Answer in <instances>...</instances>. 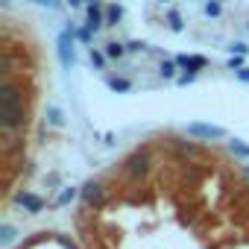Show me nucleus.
<instances>
[{
    "mask_svg": "<svg viewBox=\"0 0 249 249\" xmlns=\"http://www.w3.org/2000/svg\"><path fill=\"white\" fill-rule=\"evenodd\" d=\"M0 123H3V129H18L24 123V100L12 82L0 88Z\"/></svg>",
    "mask_w": 249,
    "mask_h": 249,
    "instance_id": "f257e3e1",
    "label": "nucleus"
},
{
    "mask_svg": "<svg viewBox=\"0 0 249 249\" xmlns=\"http://www.w3.org/2000/svg\"><path fill=\"white\" fill-rule=\"evenodd\" d=\"M126 173H129L132 179L147 176V173H150V153H147V150H135V153L126 159Z\"/></svg>",
    "mask_w": 249,
    "mask_h": 249,
    "instance_id": "f03ea898",
    "label": "nucleus"
},
{
    "mask_svg": "<svg viewBox=\"0 0 249 249\" xmlns=\"http://www.w3.org/2000/svg\"><path fill=\"white\" fill-rule=\"evenodd\" d=\"M79 196H82V202L88 205V208H100L103 202H106V188L100 185V182H85L82 185V191H79Z\"/></svg>",
    "mask_w": 249,
    "mask_h": 249,
    "instance_id": "7ed1b4c3",
    "label": "nucleus"
},
{
    "mask_svg": "<svg viewBox=\"0 0 249 249\" xmlns=\"http://www.w3.org/2000/svg\"><path fill=\"white\" fill-rule=\"evenodd\" d=\"M188 135L211 141V138H226V129L223 126H211V123H188Z\"/></svg>",
    "mask_w": 249,
    "mask_h": 249,
    "instance_id": "20e7f679",
    "label": "nucleus"
},
{
    "mask_svg": "<svg viewBox=\"0 0 249 249\" xmlns=\"http://www.w3.org/2000/svg\"><path fill=\"white\" fill-rule=\"evenodd\" d=\"M85 27H88L94 36H97L103 27H106V12L100 9V3H91V6H88V15H85Z\"/></svg>",
    "mask_w": 249,
    "mask_h": 249,
    "instance_id": "39448f33",
    "label": "nucleus"
},
{
    "mask_svg": "<svg viewBox=\"0 0 249 249\" xmlns=\"http://www.w3.org/2000/svg\"><path fill=\"white\" fill-rule=\"evenodd\" d=\"M59 56L62 65H73V30H65L59 36Z\"/></svg>",
    "mask_w": 249,
    "mask_h": 249,
    "instance_id": "423d86ee",
    "label": "nucleus"
},
{
    "mask_svg": "<svg viewBox=\"0 0 249 249\" xmlns=\"http://www.w3.org/2000/svg\"><path fill=\"white\" fill-rule=\"evenodd\" d=\"M15 202H18V205H24L30 214H38V211H44V199H41L38 194H30V191H21V194L15 196Z\"/></svg>",
    "mask_w": 249,
    "mask_h": 249,
    "instance_id": "0eeeda50",
    "label": "nucleus"
},
{
    "mask_svg": "<svg viewBox=\"0 0 249 249\" xmlns=\"http://www.w3.org/2000/svg\"><path fill=\"white\" fill-rule=\"evenodd\" d=\"M176 65L185 68V73H199V71L208 65V59H205V56H188V53H185V56H176Z\"/></svg>",
    "mask_w": 249,
    "mask_h": 249,
    "instance_id": "6e6552de",
    "label": "nucleus"
},
{
    "mask_svg": "<svg viewBox=\"0 0 249 249\" xmlns=\"http://www.w3.org/2000/svg\"><path fill=\"white\" fill-rule=\"evenodd\" d=\"M120 21H123V6L111 3V6L106 9V27H117Z\"/></svg>",
    "mask_w": 249,
    "mask_h": 249,
    "instance_id": "1a4fd4ad",
    "label": "nucleus"
},
{
    "mask_svg": "<svg viewBox=\"0 0 249 249\" xmlns=\"http://www.w3.org/2000/svg\"><path fill=\"white\" fill-rule=\"evenodd\" d=\"M126 53H129L126 44H117V41H108V44H106V56H108V59H123Z\"/></svg>",
    "mask_w": 249,
    "mask_h": 249,
    "instance_id": "9d476101",
    "label": "nucleus"
},
{
    "mask_svg": "<svg viewBox=\"0 0 249 249\" xmlns=\"http://www.w3.org/2000/svg\"><path fill=\"white\" fill-rule=\"evenodd\" d=\"M176 62H170V59H161V65H159V73H161V79H176Z\"/></svg>",
    "mask_w": 249,
    "mask_h": 249,
    "instance_id": "9b49d317",
    "label": "nucleus"
},
{
    "mask_svg": "<svg viewBox=\"0 0 249 249\" xmlns=\"http://www.w3.org/2000/svg\"><path fill=\"white\" fill-rule=\"evenodd\" d=\"M205 15H208V18H220V15H223L220 0H205Z\"/></svg>",
    "mask_w": 249,
    "mask_h": 249,
    "instance_id": "f8f14e48",
    "label": "nucleus"
},
{
    "mask_svg": "<svg viewBox=\"0 0 249 249\" xmlns=\"http://www.w3.org/2000/svg\"><path fill=\"white\" fill-rule=\"evenodd\" d=\"M108 88H111V91H129L132 82H129V79H114V76H108Z\"/></svg>",
    "mask_w": 249,
    "mask_h": 249,
    "instance_id": "ddd939ff",
    "label": "nucleus"
},
{
    "mask_svg": "<svg viewBox=\"0 0 249 249\" xmlns=\"http://www.w3.org/2000/svg\"><path fill=\"white\" fill-rule=\"evenodd\" d=\"M106 59H108L106 53H100V50H94V47H91V65H94L97 71H103V68H106Z\"/></svg>",
    "mask_w": 249,
    "mask_h": 249,
    "instance_id": "4468645a",
    "label": "nucleus"
},
{
    "mask_svg": "<svg viewBox=\"0 0 249 249\" xmlns=\"http://www.w3.org/2000/svg\"><path fill=\"white\" fill-rule=\"evenodd\" d=\"M73 196H76V188H62V194L56 196V205H68Z\"/></svg>",
    "mask_w": 249,
    "mask_h": 249,
    "instance_id": "2eb2a0df",
    "label": "nucleus"
},
{
    "mask_svg": "<svg viewBox=\"0 0 249 249\" xmlns=\"http://www.w3.org/2000/svg\"><path fill=\"white\" fill-rule=\"evenodd\" d=\"M229 150H231L234 156H243V159H249V147H246V144H240V141H229Z\"/></svg>",
    "mask_w": 249,
    "mask_h": 249,
    "instance_id": "dca6fc26",
    "label": "nucleus"
},
{
    "mask_svg": "<svg viewBox=\"0 0 249 249\" xmlns=\"http://www.w3.org/2000/svg\"><path fill=\"white\" fill-rule=\"evenodd\" d=\"M167 24H170L173 30H182V15H179L176 9H167Z\"/></svg>",
    "mask_w": 249,
    "mask_h": 249,
    "instance_id": "f3484780",
    "label": "nucleus"
},
{
    "mask_svg": "<svg viewBox=\"0 0 249 249\" xmlns=\"http://www.w3.org/2000/svg\"><path fill=\"white\" fill-rule=\"evenodd\" d=\"M229 53H231V56H246L249 47H246L243 41H231V44H229Z\"/></svg>",
    "mask_w": 249,
    "mask_h": 249,
    "instance_id": "a211bd4d",
    "label": "nucleus"
},
{
    "mask_svg": "<svg viewBox=\"0 0 249 249\" xmlns=\"http://www.w3.org/2000/svg\"><path fill=\"white\" fill-rule=\"evenodd\" d=\"M243 68V56H231L229 59V71H240Z\"/></svg>",
    "mask_w": 249,
    "mask_h": 249,
    "instance_id": "6ab92c4d",
    "label": "nucleus"
},
{
    "mask_svg": "<svg viewBox=\"0 0 249 249\" xmlns=\"http://www.w3.org/2000/svg\"><path fill=\"white\" fill-rule=\"evenodd\" d=\"M76 38H79V41H85V44H88V41H91V38H94V33H91V30H88V27H85V30H79V33H76Z\"/></svg>",
    "mask_w": 249,
    "mask_h": 249,
    "instance_id": "aec40b11",
    "label": "nucleus"
},
{
    "mask_svg": "<svg viewBox=\"0 0 249 249\" xmlns=\"http://www.w3.org/2000/svg\"><path fill=\"white\" fill-rule=\"evenodd\" d=\"M126 47H129V53H141V50H147V44H141V41H129Z\"/></svg>",
    "mask_w": 249,
    "mask_h": 249,
    "instance_id": "412c9836",
    "label": "nucleus"
},
{
    "mask_svg": "<svg viewBox=\"0 0 249 249\" xmlns=\"http://www.w3.org/2000/svg\"><path fill=\"white\" fill-rule=\"evenodd\" d=\"M194 79H196V73H182V76H176L179 85H188V82H194Z\"/></svg>",
    "mask_w": 249,
    "mask_h": 249,
    "instance_id": "4be33fe9",
    "label": "nucleus"
},
{
    "mask_svg": "<svg viewBox=\"0 0 249 249\" xmlns=\"http://www.w3.org/2000/svg\"><path fill=\"white\" fill-rule=\"evenodd\" d=\"M176 147H179L182 153H196V147H194V144H188V141H176Z\"/></svg>",
    "mask_w": 249,
    "mask_h": 249,
    "instance_id": "5701e85b",
    "label": "nucleus"
},
{
    "mask_svg": "<svg viewBox=\"0 0 249 249\" xmlns=\"http://www.w3.org/2000/svg\"><path fill=\"white\" fill-rule=\"evenodd\" d=\"M12 237H15V229L12 226H3V243H9Z\"/></svg>",
    "mask_w": 249,
    "mask_h": 249,
    "instance_id": "b1692460",
    "label": "nucleus"
},
{
    "mask_svg": "<svg viewBox=\"0 0 249 249\" xmlns=\"http://www.w3.org/2000/svg\"><path fill=\"white\" fill-rule=\"evenodd\" d=\"M234 76H237L240 82H249V68H240V71H234Z\"/></svg>",
    "mask_w": 249,
    "mask_h": 249,
    "instance_id": "393cba45",
    "label": "nucleus"
},
{
    "mask_svg": "<svg viewBox=\"0 0 249 249\" xmlns=\"http://www.w3.org/2000/svg\"><path fill=\"white\" fill-rule=\"evenodd\" d=\"M50 120L56 123V126H59V123H62V114H59V108H50Z\"/></svg>",
    "mask_w": 249,
    "mask_h": 249,
    "instance_id": "a878e982",
    "label": "nucleus"
},
{
    "mask_svg": "<svg viewBox=\"0 0 249 249\" xmlns=\"http://www.w3.org/2000/svg\"><path fill=\"white\" fill-rule=\"evenodd\" d=\"M38 6H50V9H59L62 3H59V0H41V3H38Z\"/></svg>",
    "mask_w": 249,
    "mask_h": 249,
    "instance_id": "bb28decb",
    "label": "nucleus"
},
{
    "mask_svg": "<svg viewBox=\"0 0 249 249\" xmlns=\"http://www.w3.org/2000/svg\"><path fill=\"white\" fill-rule=\"evenodd\" d=\"M56 243H62V246H71V240H68L65 234H56Z\"/></svg>",
    "mask_w": 249,
    "mask_h": 249,
    "instance_id": "cd10ccee",
    "label": "nucleus"
},
{
    "mask_svg": "<svg viewBox=\"0 0 249 249\" xmlns=\"http://www.w3.org/2000/svg\"><path fill=\"white\" fill-rule=\"evenodd\" d=\"M68 3H71V9H79V6H82V0H68Z\"/></svg>",
    "mask_w": 249,
    "mask_h": 249,
    "instance_id": "c85d7f7f",
    "label": "nucleus"
},
{
    "mask_svg": "<svg viewBox=\"0 0 249 249\" xmlns=\"http://www.w3.org/2000/svg\"><path fill=\"white\" fill-rule=\"evenodd\" d=\"M33 3H41V0H33Z\"/></svg>",
    "mask_w": 249,
    "mask_h": 249,
    "instance_id": "c756f323",
    "label": "nucleus"
},
{
    "mask_svg": "<svg viewBox=\"0 0 249 249\" xmlns=\"http://www.w3.org/2000/svg\"><path fill=\"white\" fill-rule=\"evenodd\" d=\"M161 3H167V0H161Z\"/></svg>",
    "mask_w": 249,
    "mask_h": 249,
    "instance_id": "7c9ffc66",
    "label": "nucleus"
},
{
    "mask_svg": "<svg viewBox=\"0 0 249 249\" xmlns=\"http://www.w3.org/2000/svg\"><path fill=\"white\" fill-rule=\"evenodd\" d=\"M91 3H97V0H91Z\"/></svg>",
    "mask_w": 249,
    "mask_h": 249,
    "instance_id": "2f4dec72",
    "label": "nucleus"
}]
</instances>
